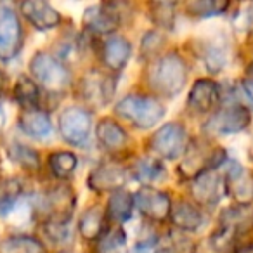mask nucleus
<instances>
[{"label": "nucleus", "instance_id": "ddd939ff", "mask_svg": "<svg viewBox=\"0 0 253 253\" xmlns=\"http://www.w3.org/2000/svg\"><path fill=\"white\" fill-rule=\"evenodd\" d=\"M191 194L198 207H215L225 194L224 179L215 170H207L191 180Z\"/></svg>", "mask_w": 253, "mask_h": 253}, {"label": "nucleus", "instance_id": "dca6fc26", "mask_svg": "<svg viewBox=\"0 0 253 253\" xmlns=\"http://www.w3.org/2000/svg\"><path fill=\"white\" fill-rule=\"evenodd\" d=\"M95 137H97L99 146L109 155H120V153L126 151L128 142H130L125 128L111 116H104L97 122Z\"/></svg>", "mask_w": 253, "mask_h": 253}, {"label": "nucleus", "instance_id": "2f4dec72", "mask_svg": "<svg viewBox=\"0 0 253 253\" xmlns=\"http://www.w3.org/2000/svg\"><path fill=\"white\" fill-rule=\"evenodd\" d=\"M9 155H11L12 162L18 163L21 169L28 170V172H39L40 170V156L30 146L14 142L11 146V149H9Z\"/></svg>", "mask_w": 253, "mask_h": 253}, {"label": "nucleus", "instance_id": "e433bc0d", "mask_svg": "<svg viewBox=\"0 0 253 253\" xmlns=\"http://www.w3.org/2000/svg\"><path fill=\"white\" fill-rule=\"evenodd\" d=\"M234 253H253V241L241 245L239 248H236V252H234Z\"/></svg>", "mask_w": 253, "mask_h": 253}, {"label": "nucleus", "instance_id": "c756f323", "mask_svg": "<svg viewBox=\"0 0 253 253\" xmlns=\"http://www.w3.org/2000/svg\"><path fill=\"white\" fill-rule=\"evenodd\" d=\"M177 16L175 2H151L149 4V18L155 26L162 30H173Z\"/></svg>", "mask_w": 253, "mask_h": 253}, {"label": "nucleus", "instance_id": "cd10ccee", "mask_svg": "<svg viewBox=\"0 0 253 253\" xmlns=\"http://www.w3.org/2000/svg\"><path fill=\"white\" fill-rule=\"evenodd\" d=\"M78 158L71 151H54L49 156V169L56 179H68L77 170Z\"/></svg>", "mask_w": 253, "mask_h": 253}, {"label": "nucleus", "instance_id": "9b49d317", "mask_svg": "<svg viewBox=\"0 0 253 253\" xmlns=\"http://www.w3.org/2000/svg\"><path fill=\"white\" fill-rule=\"evenodd\" d=\"M126 182V169L118 162L106 160L101 162L95 169L90 170L87 177V186L90 191L97 194H113L116 191H122Z\"/></svg>", "mask_w": 253, "mask_h": 253}, {"label": "nucleus", "instance_id": "f8f14e48", "mask_svg": "<svg viewBox=\"0 0 253 253\" xmlns=\"http://www.w3.org/2000/svg\"><path fill=\"white\" fill-rule=\"evenodd\" d=\"M122 23V14L115 4H95L84 11L82 25L87 32L95 35L111 37Z\"/></svg>", "mask_w": 253, "mask_h": 253}, {"label": "nucleus", "instance_id": "c85d7f7f", "mask_svg": "<svg viewBox=\"0 0 253 253\" xmlns=\"http://www.w3.org/2000/svg\"><path fill=\"white\" fill-rule=\"evenodd\" d=\"M125 243H126L125 231L120 225H111L97 239L94 253H123Z\"/></svg>", "mask_w": 253, "mask_h": 253}, {"label": "nucleus", "instance_id": "c9c22d12", "mask_svg": "<svg viewBox=\"0 0 253 253\" xmlns=\"http://www.w3.org/2000/svg\"><path fill=\"white\" fill-rule=\"evenodd\" d=\"M7 84H9V80H7V75H5L4 71L0 70V99L4 97L5 90H7Z\"/></svg>", "mask_w": 253, "mask_h": 253}, {"label": "nucleus", "instance_id": "5701e85b", "mask_svg": "<svg viewBox=\"0 0 253 253\" xmlns=\"http://www.w3.org/2000/svg\"><path fill=\"white\" fill-rule=\"evenodd\" d=\"M132 213H134V194L122 189L109 196L106 205V218L108 222H111V225L122 227V224L130 220Z\"/></svg>", "mask_w": 253, "mask_h": 253}, {"label": "nucleus", "instance_id": "4468645a", "mask_svg": "<svg viewBox=\"0 0 253 253\" xmlns=\"http://www.w3.org/2000/svg\"><path fill=\"white\" fill-rule=\"evenodd\" d=\"M220 101V87L211 78H198L187 94V109L193 115H208Z\"/></svg>", "mask_w": 253, "mask_h": 253}, {"label": "nucleus", "instance_id": "473e14b6", "mask_svg": "<svg viewBox=\"0 0 253 253\" xmlns=\"http://www.w3.org/2000/svg\"><path fill=\"white\" fill-rule=\"evenodd\" d=\"M163 45H165V37L158 30H151V32L144 33L141 40V54L146 59H156L162 56Z\"/></svg>", "mask_w": 253, "mask_h": 253}, {"label": "nucleus", "instance_id": "39448f33", "mask_svg": "<svg viewBox=\"0 0 253 253\" xmlns=\"http://www.w3.org/2000/svg\"><path fill=\"white\" fill-rule=\"evenodd\" d=\"M189 148V135L186 126L179 122L162 125L149 139V149L162 160H179Z\"/></svg>", "mask_w": 253, "mask_h": 253}, {"label": "nucleus", "instance_id": "bb28decb", "mask_svg": "<svg viewBox=\"0 0 253 253\" xmlns=\"http://www.w3.org/2000/svg\"><path fill=\"white\" fill-rule=\"evenodd\" d=\"M231 4L227 0H193L184 5V11L193 18H213L229 11Z\"/></svg>", "mask_w": 253, "mask_h": 253}, {"label": "nucleus", "instance_id": "1a4fd4ad", "mask_svg": "<svg viewBox=\"0 0 253 253\" xmlns=\"http://www.w3.org/2000/svg\"><path fill=\"white\" fill-rule=\"evenodd\" d=\"M116 92V78L111 73L90 71L80 80V95L92 108H104L113 101Z\"/></svg>", "mask_w": 253, "mask_h": 253}, {"label": "nucleus", "instance_id": "423d86ee", "mask_svg": "<svg viewBox=\"0 0 253 253\" xmlns=\"http://www.w3.org/2000/svg\"><path fill=\"white\" fill-rule=\"evenodd\" d=\"M57 126L64 142L75 148H84L90 139L92 113L84 106H68L61 111Z\"/></svg>", "mask_w": 253, "mask_h": 253}, {"label": "nucleus", "instance_id": "f03ea898", "mask_svg": "<svg viewBox=\"0 0 253 253\" xmlns=\"http://www.w3.org/2000/svg\"><path fill=\"white\" fill-rule=\"evenodd\" d=\"M115 113L139 130H149L162 122L165 106L151 94H128L116 102Z\"/></svg>", "mask_w": 253, "mask_h": 253}, {"label": "nucleus", "instance_id": "393cba45", "mask_svg": "<svg viewBox=\"0 0 253 253\" xmlns=\"http://www.w3.org/2000/svg\"><path fill=\"white\" fill-rule=\"evenodd\" d=\"M12 94H14V101L21 106L23 111L40 108V87L33 82V78L21 75L16 80Z\"/></svg>", "mask_w": 253, "mask_h": 253}, {"label": "nucleus", "instance_id": "a211bd4d", "mask_svg": "<svg viewBox=\"0 0 253 253\" xmlns=\"http://www.w3.org/2000/svg\"><path fill=\"white\" fill-rule=\"evenodd\" d=\"M225 194L232 196L238 205H250L253 200V177L239 163H231L225 172Z\"/></svg>", "mask_w": 253, "mask_h": 253}, {"label": "nucleus", "instance_id": "f704fd0d", "mask_svg": "<svg viewBox=\"0 0 253 253\" xmlns=\"http://www.w3.org/2000/svg\"><path fill=\"white\" fill-rule=\"evenodd\" d=\"M241 88H243V92H245L246 97L250 99V102L253 104V80H250V78L241 80Z\"/></svg>", "mask_w": 253, "mask_h": 253}, {"label": "nucleus", "instance_id": "7ed1b4c3", "mask_svg": "<svg viewBox=\"0 0 253 253\" xmlns=\"http://www.w3.org/2000/svg\"><path fill=\"white\" fill-rule=\"evenodd\" d=\"M30 73L33 82L50 94H64L71 85V73L68 66L49 52H37L32 57Z\"/></svg>", "mask_w": 253, "mask_h": 253}, {"label": "nucleus", "instance_id": "9d476101", "mask_svg": "<svg viewBox=\"0 0 253 253\" xmlns=\"http://www.w3.org/2000/svg\"><path fill=\"white\" fill-rule=\"evenodd\" d=\"M134 207L151 222H165L172 210V198L153 186H144L134 194Z\"/></svg>", "mask_w": 253, "mask_h": 253}, {"label": "nucleus", "instance_id": "7c9ffc66", "mask_svg": "<svg viewBox=\"0 0 253 253\" xmlns=\"http://www.w3.org/2000/svg\"><path fill=\"white\" fill-rule=\"evenodd\" d=\"M23 194V186L18 179H7L0 184V217H5L14 210Z\"/></svg>", "mask_w": 253, "mask_h": 253}, {"label": "nucleus", "instance_id": "6ab92c4d", "mask_svg": "<svg viewBox=\"0 0 253 253\" xmlns=\"http://www.w3.org/2000/svg\"><path fill=\"white\" fill-rule=\"evenodd\" d=\"M170 224L182 232H194L203 225V211L194 201H189L186 198H180L177 201H172V210L169 217Z\"/></svg>", "mask_w": 253, "mask_h": 253}, {"label": "nucleus", "instance_id": "6e6552de", "mask_svg": "<svg viewBox=\"0 0 253 253\" xmlns=\"http://www.w3.org/2000/svg\"><path fill=\"white\" fill-rule=\"evenodd\" d=\"M23 26L19 16L7 4H0V61H11L23 49Z\"/></svg>", "mask_w": 253, "mask_h": 253}, {"label": "nucleus", "instance_id": "2eb2a0df", "mask_svg": "<svg viewBox=\"0 0 253 253\" xmlns=\"http://www.w3.org/2000/svg\"><path fill=\"white\" fill-rule=\"evenodd\" d=\"M132 56V43L122 35H111L99 43V59L111 73H118L126 66Z\"/></svg>", "mask_w": 253, "mask_h": 253}, {"label": "nucleus", "instance_id": "20e7f679", "mask_svg": "<svg viewBox=\"0 0 253 253\" xmlns=\"http://www.w3.org/2000/svg\"><path fill=\"white\" fill-rule=\"evenodd\" d=\"M77 205V194L68 184H57L40 196L37 211L45 224L68 225Z\"/></svg>", "mask_w": 253, "mask_h": 253}, {"label": "nucleus", "instance_id": "72a5a7b5", "mask_svg": "<svg viewBox=\"0 0 253 253\" xmlns=\"http://www.w3.org/2000/svg\"><path fill=\"white\" fill-rule=\"evenodd\" d=\"M128 253H160L158 238H148L134 243L128 250Z\"/></svg>", "mask_w": 253, "mask_h": 253}, {"label": "nucleus", "instance_id": "a878e982", "mask_svg": "<svg viewBox=\"0 0 253 253\" xmlns=\"http://www.w3.org/2000/svg\"><path fill=\"white\" fill-rule=\"evenodd\" d=\"M0 253H47L45 246L35 236L18 234L0 243Z\"/></svg>", "mask_w": 253, "mask_h": 253}, {"label": "nucleus", "instance_id": "f257e3e1", "mask_svg": "<svg viewBox=\"0 0 253 253\" xmlns=\"http://www.w3.org/2000/svg\"><path fill=\"white\" fill-rule=\"evenodd\" d=\"M187 78V63L177 50H170L153 59L146 70V84L155 97H177L186 87Z\"/></svg>", "mask_w": 253, "mask_h": 253}, {"label": "nucleus", "instance_id": "4c0bfd02", "mask_svg": "<svg viewBox=\"0 0 253 253\" xmlns=\"http://www.w3.org/2000/svg\"><path fill=\"white\" fill-rule=\"evenodd\" d=\"M248 75H250V80H253V63L248 66Z\"/></svg>", "mask_w": 253, "mask_h": 253}, {"label": "nucleus", "instance_id": "b1692460", "mask_svg": "<svg viewBox=\"0 0 253 253\" xmlns=\"http://www.w3.org/2000/svg\"><path fill=\"white\" fill-rule=\"evenodd\" d=\"M130 173L135 180L144 182L146 186L153 182H163L167 179V169L156 156H142L135 160L130 167Z\"/></svg>", "mask_w": 253, "mask_h": 253}, {"label": "nucleus", "instance_id": "0eeeda50", "mask_svg": "<svg viewBox=\"0 0 253 253\" xmlns=\"http://www.w3.org/2000/svg\"><path fill=\"white\" fill-rule=\"evenodd\" d=\"M250 122H252V115H250L248 108L243 106L241 102H236V104L224 106V108L213 111V115L205 125V130L213 135L239 134L248 128Z\"/></svg>", "mask_w": 253, "mask_h": 253}, {"label": "nucleus", "instance_id": "4be33fe9", "mask_svg": "<svg viewBox=\"0 0 253 253\" xmlns=\"http://www.w3.org/2000/svg\"><path fill=\"white\" fill-rule=\"evenodd\" d=\"M19 128L23 134L33 139H45L52 134V122L47 111L43 109H26L19 115L18 120Z\"/></svg>", "mask_w": 253, "mask_h": 253}, {"label": "nucleus", "instance_id": "aec40b11", "mask_svg": "<svg viewBox=\"0 0 253 253\" xmlns=\"http://www.w3.org/2000/svg\"><path fill=\"white\" fill-rule=\"evenodd\" d=\"M218 227L225 229L236 238L253 229V208L252 205H232L224 208L218 217Z\"/></svg>", "mask_w": 253, "mask_h": 253}, {"label": "nucleus", "instance_id": "f3484780", "mask_svg": "<svg viewBox=\"0 0 253 253\" xmlns=\"http://www.w3.org/2000/svg\"><path fill=\"white\" fill-rule=\"evenodd\" d=\"M19 11L25 16L26 21L40 32H49V30L57 28L63 21L59 12L42 0H26L19 5Z\"/></svg>", "mask_w": 253, "mask_h": 253}, {"label": "nucleus", "instance_id": "412c9836", "mask_svg": "<svg viewBox=\"0 0 253 253\" xmlns=\"http://www.w3.org/2000/svg\"><path fill=\"white\" fill-rule=\"evenodd\" d=\"M106 208L101 205H90L84 210L78 218V234L85 241H97L108 229Z\"/></svg>", "mask_w": 253, "mask_h": 253}]
</instances>
